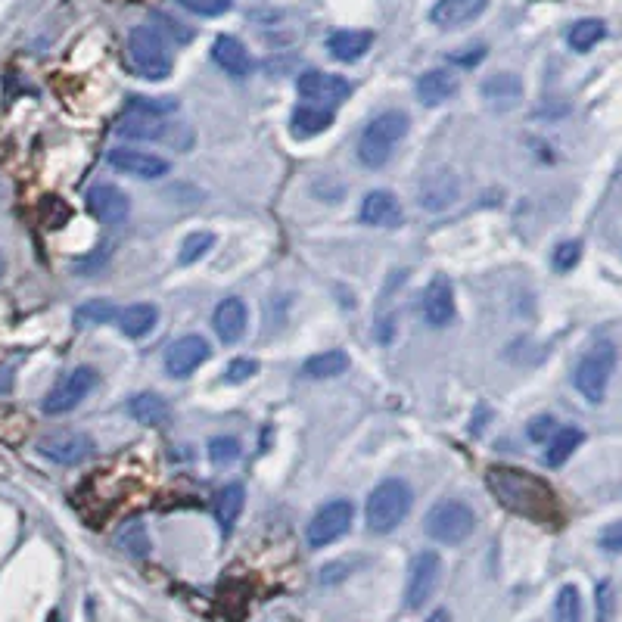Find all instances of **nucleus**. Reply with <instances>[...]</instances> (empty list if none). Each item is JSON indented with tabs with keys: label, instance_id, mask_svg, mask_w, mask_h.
Instances as JSON below:
<instances>
[{
	"label": "nucleus",
	"instance_id": "f257e3e1",
	"mask_svg": "<svg viewBox=\"0 0 622 622\" xmlns=\"http://www.w3.org/2000/svg\"><path fill=\"white\" fill-rule=\"evenodd\" d=\"M486 486L504 511L520 514L535 523H551L557 517V498L548 489L545 479H539V476L498 464V467L486 470Z\"/></svg>",
	"mask_w": 622,
	"mask_h": 622
},
{
	"label": "nucleus",
	"instance_id": "f03ea898",
	"mask_svg": "<svg viewBox=\"0 0 622 622\" xmlns=\"http://www.w3.org/2000/svg\"><path fill=\"white\" fill-rule=\"evenodd\" d=\"M408 128H411V119L402 109L380 112L377 119L364 125V131L358 137V162L364 168H383L392 159L395 147L405 140Z\"/></svg>",
	"mask_w": 622,
	"mask_h": 622
},
{
	"label": "nucleus",
	"instance_id": "7ed1b4c3",
	"mask_svg": "<svg viewBox=\"0 0 622 622\" xmlns=\"http://www.w3.org/2000/svg\"><path fill=\"white\" fill-rule=\"evenodd\" d=\"M408 511H411V489L405 479H383V483L371 492L367 507H364L367 529L377 535H386V532L402 526Z\"/></svg>",
	"mask_w": 622,
	"mask_h": 622
},
{
	"label": "nucleus",
	"instance_id": "20e7f679",
	"mask_svg": "<svg viewBox=\"0 0 622 622\" xmlns=\"http://www.w3.org/2000/svg\"><path fill=\"white\" fill-rule=\"evenodd\" d=\"M128 60L140 78L162 81L172 75V53H168V44L159 28H150V25L134 28L128 35Z\"/></svg>",
	"mask_w": 622,
	"mask_h": 622
},
{
	"label": "nucleus",
	"instance_id": "39448f33",
	"mask_svg": "<svg viewBox=\"0 0 622 622\" xmlns=\"http://www.w3.org/2000/svg\"><path fill=\"white\" fill-rule=\"evenodd\" d=\"M423 529L439 545H461L476 529V514L470 504L458 498H445L430 507V514L423 517Z\"/></svg>",
	"mask_w": 622,
	"mask_h": 622
},
{
	"label": "nucleus",
	"instance_id": "423d86ee",
	"mask_svg": "<svg viewBox=\"0 0 622 622\" xmlns=\"http://www.w3.org/2000/svg\"><path fill=\"white\" fill-rule=\"evenodd\" d=\"M613 367H616V346L610 343V339H601V343L591 346L579 367H576V389L585 395V399L591 405H601L604 402V395H607V383L613 377Z\"/></svg>",
	"mask_w": 622,
	"mask_h": 622
},
{
	"label": "nucleus",
	"instance_id": "0eeeda50",
	"mask_svg": "<svg viewBox=\"0 0 622 622\" xmlns=\"http://www.w3.org/2000/svg\"><path fill=\"white\" fill-rule=\"evenodd\" d=\"M352 520H355V504L352 501H346V498L327 501L321 511L311 517V523L305 529V539H308L311 548H327V545L343 539V535L352 529Z\"/></svg>",
	"mask_w": 622,
	"mask_h": 622
},
{
	"label": "nucleus",
	"instance_id": "6e6552de",
	"mask_svg": "<svg viewBox=\"0 0 622 622\" xmlns=\"http://www.w3.org/2000/svg\"><path fill=\"white\" fill-rule=\"evenodd\" d=\"M442 579V560L433 551H420L414 554L411 567H408V582H405V607L408 610H420L423 604H430V598L436 595Z\"/></svg>",
	"mask_w": 622,
	"mask_h": 622
},
{
	"label": "nucleus",
	"instance_id": "1a4fd4ad",
	"mask_svg": "<svg viewBox=\"0 0 622 622\" xmlns=\"http://www.w3.org/2000/svg\"><path fill=\"white\" fill-rule=\"evenodd\" d=\"M97 386V371L94 367H75L69 371L60 383H56L47 399H44V414H69L72 408H78Z\"/></svg>",
	"mask_w": 622,
	"mask_h": 622
},
{
	"label": "nucleus",
	"instance_id": "9d476101",
	"mask_svg": "<svg viewBox=\"0 0 622 622\" xmlns=\"http://www.w3.org/2000/svg\"><path fill=\"white\" fill-rule=\"evenodd\" d=\"M296 91L305 103H315V106H327L333 109L336 103L349 100L352 94V84L343 78V75H330V72H302L299 81H296Z\"/></svg>",
	"mask_w": 622,
	"mask_h": 622
},
{
	"label": "nucleus",
	"instance_id": "9b49d317",
	"mask_svg": "<svg viewBox=\"0 0 622 622\" xmlns=\"http://www.w3.org/2000/svg\"><path fill=\"white\" fill-rule=\"evenodd\" d=\"M38 451L53 464L72 467V464L88 461L97 451V445L88 433H53V436H44L38 442Z\"/></svg>",
	"mask_w": 622,
	"mask_h": 622
},
{
	"label": "nucleus",
	"instance_id": "f8f14e48",
	"mask_svg": "<svg viewBox=\"0 0 622 622\" xmlns=\"http://www.w3.org/2000/svg\"><path fill=\"white\" fill-rule=\"evenodd\" d=\"M209 355H212V349H209V343L203 336H181L165 349V371H168V377L184 380L200 364H206Z\"/></svg>",
	"mask_w": 622,
	"mask_h": 622
},
{
	"label": "nucleus",
	"instance_id": "ddd939ff",
	"mask_svg": "<svg viewBox=\"0 0 622 622\" xmlns=\"http://www.w3.org/2000/svg\"><path fill=\"white\" fill-rule=\"evenodd\" d=\"M106 162L116 168V172L140 178V181H156V178L168 175V168H172L162 156H153V153H144V150H125V147L109 150Z\"/></svg>",
	"mask_w": 622,
	"mask_h": 622
},
{
	"label": "nucleus",
	"instance_id": "4468645a",
	"mask_svg": "<svg viewBox=\"0 0 622 622\" xmlns=\"http://www.w3.org/2000/svg\"><path fill=\"white\" fill-rule=\"evenodd\" d=\"M458 175L451 172V168H436L427 178L420 181V190H417V200H420V209L427 212H442L448 206H455L458 200Z\"/></svg>",
	"mask_w": 622,
	"mask_h": 622
},
{
	"label": "nucleus",
	"instance_id": "2eb2a0df",
	"mask_svg": "<svg viewBox=\"0 0 622 622\" xmlns=\"http://www.w3.org/2000/svg\"><path fill=\"white\" fill-rule=\"evenodd\" d=\"M423 321L430 327H448L455 321V290H451L448 277H433L427 290H423Z\"/></svg>",
	"mask_w": 622,
	"mask_h": 622
},
{
	"label": "nucleus",
	"instance_id": "dca6fc26",
	"mask_svg": "<svg viewBox=\"0 0 622 622\" xmlns=\"http://www.w3.org/2000/svg\"><path fill=\"white\" fill-rule=\"evenodd\" d=\"M358 218L364 224H371V228H399L405 221V212H402V203L395 200L389 190H371L361 200Z\"/></svg>",
	"mask_w": 622,
	"mask_h": 622
},
{
	"label": "nucleus",
	"instance_id": "f3484780",
	"mask_svg": "<svg viewBox=\"0 0 622 622\" xmlns=\"http://www.w3.org/2000/svg\"><path fill=\"white\" fill-rule=\"evenodd\" d=\"M88 209L103 224H122L131 212V200L116 184H97L88 190Z\"/></svg>",
	"mask_w": 622,
	"mask_h": 622
},
{
	"label": "nucleus",
	"instance_id": "a211bd4d",
	"mask_svg": "<svg viewBox=\"0 0 622 622\" xmlns=\"http://www.w3.org/2000/svg\"><path fill=\"white\" fill-rule=\"evenodd\" d=\"M246 321H249V311H246V302L231 296V299H224L218 302L215 308V315H212V327L218 333V339L224 346H234L243 339L246 333Z\"/></svg>",
	"mask_w": 622,
	"mask_h": 622
},
{
	"label": "nucleus",
	"instance_id": "6ab92c4d",
	"mask_svg": "<svg viewBox=\"0 0 622 622\" xmlns=\"http://www.w3.org/2000/svg\"><path fill=\"white\" fill-rule=\"evenodd\" d=\"M212 60H215V66H218L221 72H228L231 78H240V81L249 78L252 69H256V63H252L249 50H246L237 38H231V35L215 38V44H212Z\"/></svg>",
	"mask_w": 622,
	"mask_h": 622
},
{
	"label": "nucleus",
	"instance_id": "aec40b11",
	"mask_svg": "<svg viewBox=\"0 0 622 622\" xmlns=\"http://www.w3.org/2000/svg\"><path fill=\"white\" fill-rule=\"evenodd\" d=\"M417 100L423 106H442L458 94V78L448 69H430L417 78Z\"/></svg>",
	"mask_w": 622,
	"mask_h": 622
},
{
	"label": "nucleus",
	"instance_id": "412c9836",
	"mask_svg": "<svg viewBox=\"0 0 622 622\" xmlns=\"http://www.w3.org/2000/svg\"><path fill=\"white\" fill-rule=\"evenodd\" d=\"M486 10V0H436L430 22L439 28H461Z\"/></svg>",
	"mask_w": 622,
	"mask_h": 622
},
{
	"label": "nucleus",
	"instance_id": "4be33fe9",
	"mask_svg": "<svg viewBox=\"0 0 622 622\" xmlns=\"http://www.w3.org/2000/svg\"><path fill=\"white\" fill-rule=\"evenodd\" d=\"M336 122V112L327 109V106H315V103H305L293 112L290 119V131L293 137H318L324 134L330 125Z\"/></svg>",
	"mask_w": 622,
	"mask_h": 622
},
{
	"label": "nucleus",
	"instance_id": "5701e85b",
	"mask_svg": "<svg viewBox=\"0 0 622 622\" xmlns=\"http://www.w3.org/2000/svg\"><path fill=\"white\" fill-rule=\"evenodd\" d=\"M374 35L371 32H352V28H343V32H333L327 38V50L330 56H336L339 63H355L361 56L371 50Z\"/></svg>",
	"mask_w": 622,
	"mask_h": 622
},
{
	"label": "nucleus",
	"instance_id": "b1692460",
	"mask_svg": "<svg viewBox=\"0 0 622 622\" xmlns=\"http://www.w3.org/2000/svg\"><path fill=\"white\" fill-rule=\"evenodd\" d=\"M243 504H246V489L240 483H228L212 501V511H215V520L224 532H231L234 523L240 520L243 514Z\"/></svg>",
	"mask_w": 622,
	"mask_h": 622
},
{
	"label": "nucleus",
	"instance_id": "393cba45",
	"mask_svg": "<svg viewBox=\"0 0 622 622\" xmlns=\"http://www.w3.org/2000/svg\"><path fill=\"white\" fill-rule=\"evenodd\" d=\"M520 94H523V84L511 72H498L483 81V97L498 109H511L520 100Z\"/></svg>",
	"mask_w": 622,
	"mask_h": 622
},
{
	"label": "nucleus",
	"instance_id": "a878e982",
	"mask_svg": "<svg viewBox=\"0 0 622 622\" xmlns=\"http://www.w3.org/2000/svg\"><path fill=\"white\" fill-rule=\"evenodd\" d=\"M346 371H349V355L343 349L318 352L302 364V374L308 380H333V377L346 374Z\"/></svg>",
	"mask_w": 622,
	"mask_h": 622
},
{
	"label": "nucleus",
	"instance_id": "bb28decb",
	"mask_svg": "<svg viewBox=\"0 0 622 622\" xmlns=\"http://www.w3.org/2000/svg\"><path fill=\"white\" fill-rule=\"evenodd\" d=\"M128 414L137 423H144V427H162V423L168 420V402L156 392H137L128 402Z\"/></svg>",
	"mask_w": 622,
	"mask_h": 622
},
{
	"label": "nucleus",
	"instance_id": "cd10ccee",
	"mask_svg": "<svg viewBox=\"0 0 622 622\" xmlns=\"http://www.w3.org/2000/svg\"><path fill=\"white\" fill-rule=\"evenodd\" d=\"M156 321H159V311H156V305H150V302H137V305L125 308L122 315H119V327H122V333H125L128 339L147 336V333L156 327Z\"/></svg>",
	"mask_w": 622,
	"mask_h": 622
},
{
	"label": "nucleus",
	"instance_id": "c85d7f7f",
	"mask_svg": "<svg viewBox=\"0 0 622 622\" xmlns=\"http://www.w3.org/2000/svg\"><path fill=\"white\" fill-rule=\"evenodd\" d=\"M582 442H585V433H582L579 427H560V430L554 433V439L548 442L545 464H548V467H563Z\"/></svg>",
	"mask_w": 622,
	"mask_h": 622
},
{
	"label": "nucleus",
	"instance_id": "c756f323",
	"mask_svg": "<svg viewBox=\"0 0 622 622\" xmlns=\"http://www.w3.org/2000/svg\"><path fill=\"white\" fill-rule=\"evenodd\" d=\"M604 38H607V25L601 19H579L576 25H570V32H567V44L576 53L595 50Z\"/></svg>",
	"mask_w": 622,
	"mask_h": 622
},
{
	"label": "nucleus",
	"instance_id": "7c9ffc66",
	"mask_svg": "<svg viewBox=\"0 0 622 622\" xmlns=\"http://www.w3.org/2000/svg\"><path fill=\"white\" fill-rule=\"evenodd\" d=\"M119 134L134 137V140H156V137H162V125H159V116L131 109V116L119 122Z\"/></svg>",
	"mask_w": 622,
	"mask_h": 622
},
{
	"label": "nucleus",
	"instance_id": "2f4dec72",
	"mask_svg": "<svg viewBox=\"0 0 622 622\" xmlns=\"http://www.w3.org/2000/svg\"><path fill=\"white\" fill-rule=\"evenodd\" d=\"M116 545L131 554V557H147L150 554V535L144 529V523L134 520V523H125L116 535Z\"/></svg>",
	"mask_w": 622,
	"mask_h": 622
},
{
	"label": "nucleus",
	"instance_id": "473e14b6",
	"mask_svg": "<svg viewBox=\"0 0 622 622\" xmlns=\"http://www.w3.org/2000/svg\"><path fill=\"white\" fill-rule=\"evenodd\" d=\"M116 318H119L116 305L103 302V299H91V302L78 305V311H75V324L78 327H100V324H109V321H116Z\"/></svg>",
	"mask_w": 622,
	"mask_h": 622
},
{
	"label": "nucleus",
	"instance_id": "72a5a7b5",
	"mask_svg": "<svg viewBox=\"0 0 622 622\" xmlns=\"http://www.w3.org/2000/svg\"><path fill=\"white\" fill-rule=\"evenodd\" d=\"M554 622H582V595L576 585H563L554 598Z\"/></svg>",
	"mask_w": 622,
	"mask_h": 622
},
{
	"label": "nucleus",
	"instance_id": "f704fd0d",
	"mask_svg": "<svg viewBox=\"0 0 622 622\" xmlns=\"http://www.w3.org/2000/svg\"><path fill=\"white\" fill-rule=\"evenodd\" d=\"M215 246V234L212 231H196V234H187L181 249H178V262L181 265H193V262H200L206 252Z\"/></svg>",
	"mask_w": 622,
	"mask_h": 622
},
{
	"label": "nucleus",
	"instance_id": "c9c22d12",
	"mask_svg": "<svg viewBox=\"0 0 622 622\" xmlns=\"http://www.w3.org/2000/svg\"><path fill=\"white\" fill-rule=\"evenodd\" d=\"M209 458H212V464H218V467L234 464V461L240 458V442H237L234 436H215V439L209 442Z\"/></svg>",
	"mask_w": 622,
	"mask_h": 622
},
{
	"label": "nucleus",
	"instance_id": "e433bc0d",
	"mask_svg": "<svg viewBox=\"0 0 622 622\" xmlns=\"http://www.w3.org/2000/svg\"><path fill=\"white\" fill-rule=\"evenodd\" d=\"M579 256H582V243L579 240H567V243H560L554 249L551 265H554V271H573L579 265Z\"/></svg>",
	"mask_w": 622,
	"mask_h": 622
},
{
	"label": "nucleus",
	"instance_id": "4c0bfd02",
	"mask_svg": "<svg viewBox=\"0 0 622 622\" xmlns=\"http://www.w3.org/2000/svg\"><path fill=\"white\" fill-rule=\"evenodd\" d=\"M178 4H181L184 10L196 13V16H206V19H212V16L228 13V10L234 7V0H178Z\"/></svg>",
	"mask_w": 622,
	"mask_h": 622
},
{
	"label": "nucleus",
	"instance_id": "58836bf2",
	"mask_svg": "<svg viewBox=\"0 0 622 622\" xmlns=\"http://www.w3.org/2000/svg\"><path fill=\"white\" fill-rule=\"evenodd\" d=\"M259 374V361L256 358H234L228 367H224V380L228 383H246Z\"/></svg>",
	"mask_w": 622,
	"mask_h": 622
},
{
	"label": "nucleus",
	"instance_id": "ea45409f",
	"mask_svg": "<svg viewBox=\"0 0 622 622\" xmlns=\"http://www.w3.org/2000/svg\"><path fill=\"white\" fill-rule=\"evenodd\" d=\"M529 439L532 442H551L554 439V433H557V423H554V417H548V414H542V417H535L532 423H529Z\"/></svg>",
	"mask_w": 622,
	"mask_h": 622
},
{
	"label": "nucleus",
	"instance_id": "a19ab883",
	"mask_svg": "<svg viewBox=\"0 0 622 622\" xmlns=\"http://www.w3.org/2000/svg\"><path fill=\"white\" fill-rule=\"evenodd\" d=\"M598 545H601L604 551H622V520H619V523H610V526L601 532Z\"/></svg>",
	"mask_w": 622,
	"mask_h": 622
},
{
	"label": "nucleus",
	"instance_id": "79ce46f5",
	"mask_svg": "<svg viewBox=\"0 0 622 622\" xmlns=\"http://www.w3.org/2000/svg\"><path fill=\"white\" fill-rule=\"evenodd\" d=\"M610 610H613V585L601 582L598 585V622H610Z\"/></svg>",
	"mask_w": 622,
	"mask_h": 622
},
{
	"label": "nucleus",
	"instance_id": "37998d69",
	"mask_svg": "<svg viewBox=\"0 0 622 622\" xmlns=\"http://www.w3.org/2000/svg\"><path fill=\"white\" fill-rule=\"evenodd\" d=\"M483 56H486V47L479 44V47H467L464 53H451V63L470 69V66H476V63H483Z\"/></svg>",
	"mask_w": 622,
	"mask_h": 622
},
{
	"label": "nucleus",
	"instance_id": "c03bdc74",
	"mask_svg": "<svg viewBox=\"0 0 622 622\" xmlns=\"http://www.w3.org/2000/svg\"><path fill=\"white\" fill-rule=\"evenodd\" d=\"M13 389V371L10 367H0V395H7Z\"/></svg>",
	"mask_w": 622,
	"mask_h": 622
},
{
	"label": "nucleus",
	"instance_id": "a18cd8bd",
	"mask_svg": "<svg viewBox=\"0 0 622 622\" xmlns=\"http://www.w3.org/2000/svg\"><path fill=\"white\" fill-rule=\"evenodd\" d=\"M44 622H63V619H60V610H50Z\"/></svg>",
	"mask_w": 622,
	"mask_h": 622
},
{
	"label": "nucleus",
	"instance_id": "49530a36",
	"mask_svg": "<svg viewBox=\"0 0 622 622\" xmlns=\"http://www.w3.org/2000/svg\"><path fill=\"white\" fill-rule=\"evenodd\" d=\"M0 277H4V259H0Z\"/></svg>",
	"mask_w": 622,
	"mask_h": 622
},
{
	"label": "nucleus",
	"instance_id": "de8ad7c7",
	"mask_svg": "<svg viewBox=\"0 0 622 622\" xmlns=\"http://www.w3.org/2000/svg\"><path fill=\"white\" fill-rule=\"evenodd\" d=\"M0 196H4V181H0Z\"/></svg>",
	"mask_w": 622,
	"mask_h": 622
}]
</instances>
